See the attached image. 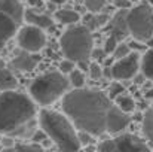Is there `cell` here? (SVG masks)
Segmentation results:
<instances>
[{"label":"cell","instance_id":"cell-1","mask_svg":"<svg viewBox=\"0 0 153 152\" xmlns=\"http://www.w3.org/2000/svg\"><path fill=\"white\" fill-rule=\"evenodd\" d=\"M62 112L79 131L92 136L119 134L129 124L128 113L122 112L108 94L92 88L67 93L62 97Z\"/></svg>","mask_w":153,"mask_h":152},{"label":"cell","instance_id":"cell-2","mask_svg":"<svg viewBox=\"0 0 153 152\" xmlns=\"http://www.w3.org/2000/svg\"><path fill=\"white\" fill-rule=\"evenodd\" d=\"M36 103L18 91L0 93V134L9 137L33 136L36 131Z\"/></svg>","mask_w":153,"mask_h":152},{"label":"cell","instance_id":"cell-3","mask_svg":"<svg viewBox=\"0 0 153 152\" xmlns=\"http://www.w3.org/2000/svg\"><path fill=\"white\" fill-rule=\"evenodd\" d=\"M40 128L53 142L58 152H79L82 148L79 130L71 119L62 112L53 109H42L39 112Z\"/></svg>","mask_w":153,"mask_h":152},{"label":"cell","instance_id":"cell-4","mask_svg":"<svg viewBox=\"0 0 153 152\" xmlns=\"http://www.w3.org/2000/svg\"><path fill=\"white\" fill-rule=\"evenodd\" d=\"M70 88L68 76L58 72H46L34 78L28 87L30 97L40 106L52 104L58 99L64 97Z\"/></svg>","mask_w":153,"mask_h":152},{"label":"cell","instance_id":"cell-5","mask_svg":"<svg viewBox=\"0 0 153 152\" xmlns=\"http://www.w3.org/2000/svg\"><path fill=\"white\" fill-rule=\"evenodd\" d=\"M59 46L67 60H71L76 64L85 63L92 57L94 37L86 25H71L62 33Z\"/></svg>","mask_w":153,"mask_h":152},{"label":"cell","instance_id":"cell-6","mask_svg":"<svg viewBox=\"0 0 153 152\" xmlns=\"http://www.w3.org/2000/svg\"><path fill=\"white\" fill-rule=\"evenodd\" d=\"M129 34L138 42H147L153 37V6L141 3L131 7L126 13Z\"/></svg>","mask_w":153,"mask_h":152},{"label":"cell","instance_id":"cell-7","mask_svg":"<svg viewBox=\"0 0 153 152\" xmlns=\"http://www.w3.org/2000/svg\"><path fill=\"white\" fill-rule=\"evenodd\" d=\"M100 152H152L150 148L146 145L135 134L129 133H119L114 137L105 139L98 145Z\"/></svg>","mask_w":153,"mask_h":152},{"label":"cell","instance_id":"cell-8","mask_svg":"<svg viewBox=\"0 0 153 152\" xmlns=\"http://www.w3.org/2000/svg\"><path fill=\"white\" fill-rule=\"evenodd\" d=\"M16 40H18V45H19V48L22 51L36 54V52H40L45 48V45H46V34L43 33L42 28H39L36 25L27 24V25H22L18 30Z\"/></svg>","mask_w":153,"mask_h":152},{"label":"cell","instance_id":"cell-9","mask_svg":"<svg viewBox=\"0 0 153 152\" xmlns=\"http://www.w3.org/2000/svg\"><path fill=\"white\" fill-rule=\"evenodd\" d=\"M140 64H141L140 54L138 52H131L125 58L117 60L116 63H113V66H111L113 79H116V81H128V79L134 78L137 75V72L140 70Z\"/></svg>","mask_w":153,"mask_h":152},{"label":"cell","instance_id":"cell-10","mask_svg":"<svg viewBox=\"0 0 153 152\" xmlns=\"http://www.w3.org/2000/svg\"><path fill=\"white\" fill-rule=\"evenodd\" d=\"M40 61V57L31 52H19L16 57H13L9 63V69L12 72H31L36 69L37 63Z\"/></svg>","mask_w":153,"mask_h":152},{"label":"cell","instance_id":"cell-11","mask_svg":"<svg viewBox=\"0 0 153 152\" xmlns=\"http://www.w3.org/2000/svg\"><path fill=\"white\" fill-rule=\"evenodd\" d=\"M19 25L21 24L16 22L12 16H9L7 13L0 12V51L6 46V43L15 34H18Z\"/></svg>","mask_w":153,"mask_h":152},{"label":"cell","instance_id":"cell-12","mask_svg":"<svg viewBox=\"0 0 153 152\" xmlns=\"http://www.w3.org/2000/svg\"><path fill=\"white\" fill-rule=\"evenodd\" d=\"M126 9H120L111 19H110V34L114 36L119 42L129 34L128 24H126Z\"/></svg>","mask_w":153,"mask_h":152},{"label":"cell","instance_id":"cell-13","mask_svg":"<svg viewBox=\"0 0 153 152\" xmlns=\"http://www.w3.org/2000/svg\"><path fill=\"white\" fill-rule=\"evenodd\" d=\"M0 12L7 13L19 24L24 21L25 15V9L19 0H0Z\"/></svg>","mask_w":153,"mask_h":152},{"label":"cell","instance_id":"cell-14","mask_svg":"<svg viewBox=\"0 0 153 152\" xmlns=\"http://www.w3.org/2000/svg\"><path fill=\"white\" fill-rule=\"evenodd\" d=\"M24 19L30 25H36V27H39L42 30L51 28L52 25H53V19H52L49 15L42 13V12H37L34 9H27L25 10V15H24Z\"/></svg>","mask_w":153,"mask_h":152},{"label":"cell","instance_id":"cell-15","mask_svg":"<svg viewBox=\"0 0 153 152\" xmlns=\"http://www.w3.org/2000/svg\"><path fill=\"white\" fill-rule=\"evenodd\" d=\"M55 19L65 25H76L80 21V15L77 10H73L70 7H62L55 12Z\"/></svg>","mask_w":153,"mask_h":152},{"label":"cell","instance_id":"cell-16","mask_svg":"<svg viewBox=\"0 0 153 152\" xmlns=\"http://www.w3.org/2000/svg\"><path fill=\"white\" fill-rule=\"evenodd\" d=\"M18 87V79L10 69H0V91H15Z\"/></svg>","mask_w":153,"mask_h":152},{"label":"cell","instance_id":"cell-17","mask_svg":"<svg viewBox=\"0 0 153 152\" xmlns=\"http://www.w3.org/2000/svg\"><path fill=\"white\" fill-rule=\"evenodd\" d=\"M140 70L144 78L153 79V49H147L141 57Z\"/></svg>","mask_w":153,"mask_h":152},{"label":"cell","instance_id":"cell-18","mask_svg":"<svg viewBox=\"0 0 153 152\" xmlns=\"http://www.w3.org/2000/svg\"><path fill=\"white\" fill-rule=\"evenodd\" d=\"M113 101H114L116 106H117L122 112H125V113H129V112H132V110L135 109V101L132 100L129 96H126V94L119 96L117 99H114Z\"/></svg>","mask_w":153,"mask_h":152},{"label":"cell","instance_id":"cell-19","mask_svg":"<svg viewBox=\"0 0 153 152\" xmlns=\"http://www.w3.org/2000/svg\"><path fill=\"white\" fill-rule=\"evenodd\" d=\"M143 133L153 143V109H149L143 116Z\"/></svg>","mask_w":153,"mask_h":152},{"label":"cell","instance_id":"cell-20","mask_svg":"<svg viewBox=\"0 0 153 152\" xmlns=\"http://www.w3.org/2000/svg\"><path fill=\"white\" fill-rule=\"evenodd\" d=\"M68 81H70V87H73L74 90H80L85 85V75L82 70L74 69L70 75H68Z\"/></svg>","mask_w":153,"mask_h":152},{"label":"cell","instance_id":"cell-21","mask_svg":"<svg viewBox=\"0 0 153 152\" xmlns=\"http://www.w3.org/2000/svg\"><path fill=\"white\" fill-rule=\"evenodd\" d=\"M16 152H46L40 143H16L15 145Z\"/></svg>","mask_w":153,"mask_h":152},{"label":"cell","instance_id":"cell-22","mask_svg":"<svg viewBox=\"0 0 153 152\" xmlns=\"http://www.w3.org/2000/svg\"><path fill=\"white\" fill-rule=\"evenodd\" d=\"M129 54H131V46H129L128 43H119L117 48H116L114 52H113V58L117 61V60L125 58V57L129 55Z\"/></svg>","mask_w":153,"mask_h":152},{"label":"cell","instance_id":"cell-23","mask_svg":"<svg viewBox=\"0 0 153 152\" xmlns=\"http://www.w3.org/2000/svg\"><path fill=\"white\" fill-rule=\"evenodd\" d=\"M83 3H85V6H86V9H88L89 12L98 13L102 7H104L105 0H83Z\"/></svg>","mask_w":153,"mask_h":152},{"label":"cell","instance_id":"cell-24","mask_svg":"<svg viewBox=\"0 0 153 152\" xmlns=\"http://www.w3.org/2000/svg\"><path fill=\"white\" fill-rule=\"evenodd\" d=\"M123 93H125V88L122 87V84H119V82H113V84H110V88H108V97H110L111 100L117 99V97L122 96Z\"/></svg>","mask_w":153,"mask_h":152},{"label":"cell","instance_id":"cell-25","mask_svg":"<svg viewBox=\"0 0 153 152\" xmlns=\"http://www.w3.org/2000/svg\"><path fill=\"white\" fill-rule=\"evenodd\" d=\"M119 43H120V42H119L114 36H111V34H110V36L105 39V42H104V48H102V49L107 52V55H108V54H111V55H113V52H114V49L117 48V45H119Z\"/></svg>","mask_w":153,"mask_h":152},{"label":"cell","instance_id":"cell-26","mask_svg":"<svg viewBox=\"0 0 153 152\" xmlns=\"http://www.w3.org/2000/svg\"><path fill=\"white\" fill-rule=\"evenodd\" d=\"M58 69H59L61 73H64V75H70V73L76 69V63L71 61V60H67V58H65V60H62V61L59 63Z\"/></svg>","mask_w":153,"mask_h":152},{"label":"cell","instance_id":"cell-27","mask_svg":"<svg viewBox=\"0 0 153 152\" xmlns=\"http://www.w3.org/2000/svg\"><path fill=\"white\" fill-rule=\"evenodd\" d=\"M102 70H104V67H101L98 63H91L89 67H88L89 76L92 79H100V78H102Z\"/></svg>","mask_w":153,"mask_h":152},{"label":"cell","instance_id":"cell-28","mask_svg":"<svg viewBox=\"0 0 153 152\" xmlns=\"http://www.w3.org/2000/svg\"><path fill=\"white\" fill-rule=\"evenodd\" d=\"M48 139V136H46V133L40 128V130H36L34 133H33V136H31V140L34 142V143H43L45 140Z\"/></svg>","mask_w":153,"mask_h":152},{"label":"cell","instance_id":"cell-29","mask_svg":"<svg viewBox=\"0 0 153 152\" xmlns=\"http://www.w3.org/2000/svg\"><path fill=\"white\" fill-rule=\"evenodd\" d=\"M92 134L86 133V131H79V139H80V143L82 146H89V143L92 142Z\"/></svg>","mask_w":153,"mask_h":152},{"label":"cell","instance_id":"cell-30","mask_svg":"<svg viewBox=\"0 0 153 152\" xmlns=\"http://www.w3.org/2000/svg\"><path fill=\"white\" fill-rule=\"evenodd\" d=\"M104 55H107V52H105L104 49H94L92 51V57H94V58H97L98 61L104 58Z\"/></svg>","mask_w":153,"mask_h":152},{"label":"cell","instance_id":"cell-31","mask_svg":"<svg viewBox=\"0 0 153 152\" xmlns=\"http://www.w3.org/2000/svg\"><path fill=\"white\" fill-rule=\"evenodd\" d=\"M114 4L120 9H126L129 7V0H114Z\"/></svg>","mask_w":153,"mask_h":152},{"label":"cell","instance_id":"cell-32","mask_svg":"<svg viewBox=\"0 0 153 152\" xmlns=\"http://www.w3.org/2000/svg\"><path fill=\"white\" fill-rule=\"evenodd\" d=\"M1 143H3V146H4V148H15V142H13L9 136H7V137H4Z\"/></svg>","mask_w":153,"mask_h":152},{"label":"cell","instance_id":"cell-33","mask_svg":"<svg viewBox=\"0 0 153 152\" xmlns=\"http://www.w3.org/2000/svg\"><path fill=\"white\" fill-rule=\"evenodd\" d=\"M27 1L31 7H39V6L43 4V0H27Z\"/></svg>","mask_w":153,"mask_h":152},{"label":"cell","instance_id":"cell-34","mask_svg":"<svg viewBox=\"0 0 153 152\" xmlns=\"http://www.w3.org/2000/svg\"><path fill=\"white\" fill-rule=\"evenodd\" d=\"M146 97H147V99H152V100H153V88H150V90L146 93Z\"/></svg>","mask_w":153,"mask_h":152},{"label":"cell","instance_id":"cell-35","mask_svg":"<svg viewBox=\"0 0 153 152\" xmlns=\"http://www.w3.org/2000/svg\"><path fill=\"white\" fill-rule=\"evenodd\" d=\"M48 1H51L53 4H61V3H64L65 0H48Z\"/></svg>","mask_w":153,"mask_h":152},{"label":"cell","instance_id":"cell-36","mask_svg":"<svg viewBox=\"0 0 153 152\" xmlns=\"http://www.w3.org/2000/svg\"><path fill=\"white\" fill-rule=\"evenodd\" d=\"M1 152H16V149L15 148H3Z\"/></svg>","mask_w":153,"mask_h":152},{"label":"cell","instance_id":"cell-37","mask_svg":"<svg viewBox=\"0 0 153 152\" xmlns=\"http://www.w3.org/2000/svg\"><path fill=\"white\" fill-rule=\"evenodd\" d=\"M3 67H4V61L0 58V69H3Z\"/></svg>","mask_w":153,"mask_h":152},{"label":"cell","instance_id":"cell-38","mask_svg":"<svg viewBox=\"0 0 153 152\" xmlns=\"http://www.w3.org/2000/svg\"><path fill=\"white\" fill-rule=\"evenodd\" d=\"M147 3H149V4H152V6H153V0H147Z\"/></svg>","mask_w":153,"mask_h":152},{"label":"cell","instance_id":"cell-39","mask_svg":"<svg viewBox=\"0 0 153 152\" xmlns=\"http://www.w3.org/2000/svg\"><path fill=\"white\" fill-rule=\"evenodd\" d=\"M150 109H153V100H152V107H150Z\"/></svg>","mask_w":153,"mask_h":152},{"label":"cell","instance_id":"cell-40","mask_svg":"<svg viewBox=\"0 0 153 152\" xmlns=\"http://www.w3.org/2000/svg\"><path fill=\"white\" fill-rule=\"evenodd\" d=\"M95 152H100V151H98V149H97V151H95Z\"/></svg>","mask_w":153,"mask_h":152}]
</instances>
